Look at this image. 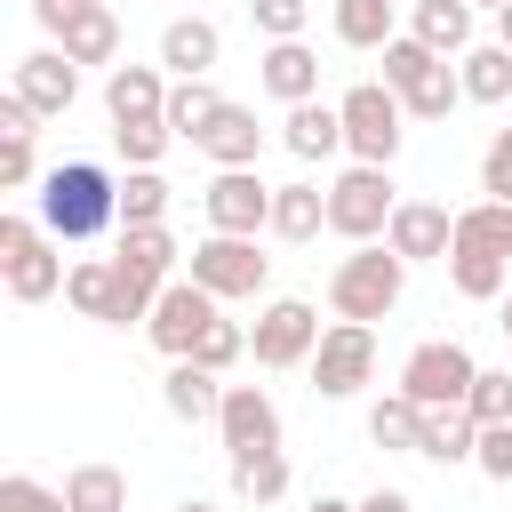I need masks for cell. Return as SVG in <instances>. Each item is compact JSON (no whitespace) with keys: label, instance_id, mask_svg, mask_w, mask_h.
Wrapping results in <instances>:
<instances>
[{"label":"cell","instance_id":"6da1fadb","mask_svg":"<svg viewBox=\"0 0 512 512\" xmlns=\"http://www.w3.org/2000/svg\"><path fill=\"white\" fill-rule=\"evenodd\" d=\"M40 224L48 240H96L120 224V176L104 160H56L40 176Z\"/></svg>","mask_w":512,"mask_h":512},{"label":"cell","instance_id":"7a4b0ae2","mask_svg":"<svg viewBox=\"0 0 512 512\" xmlns=\"http://www.w3.org/2000/svg\"><path fill=\"white\" fill-rule=\"evenodd\" d=\"M400 288H408V264H400L384 240H368V248L336 256V272H328V312H336V320L376 328V320L400 304Z\"/></svg>","mask_w":512,"mask_h":512},{"label":"cell","instance_id":"3957f363","mask_svg":"<svg viewBox=\"0 0 512 512\" xmlns=\"http://www.w3.org/2000/svg\"><path fill=\"white\" fill-rule=\"evenodd\" d=\"M384 88L400 96V112H408V120H448V112L464 104L456 64H448V56H432V48H424V40H408V32L384 48Z\"/></svg>","mask_w":512,"mask_h":512},{"label":"cell","instance_id":"277c9868","mask_svg":"<svg viewBox=\"0 0 512 512\" xmlns=\"http://www.w3.org/2000/svg\"><path fill=\"white\" fill-rule=\"evenodd\" d=\"M64 240H48V224H32V216H0V280H8V296L16 304H48L56 288H64V256H56Z\"/></svg>","mask_w":512,"mask_h":512},{"label":"cell","instance_id":"5b68a950","mask_svg":"<svg viewBox=\"0 0 512 512\" xmlns=\"http://www.w3.org/2000/svg\"><path fill=\"white\" fill-rule=\"evenodd\" d=\"M336 112H344V152H352L360 168H392V160H400V136H408L400 120H408V112H400V96H392L384 80L344 88Z\"/></svg>","mask_w":512,"mask_h":512},{"label":"cell","instance_id":"8992f818","mask_svg":"<svg viewBox=\"0 0 512 512\" xmlns=\"http://www.w3.org/2000/svg\"><path fill=\"white\" fill-rule=\"evenodd\" d=\"M392 208H400L392 168H360V160H352V168L328 184V232H336V240H352V248L384 240V232H392Z\"/></svg>","mask_w":512,"mask_h":512},{"label":"cell","instance_id":"52a82bcc","mask_svg":"<svg viewBox=\"0 0 512 512\" xmlns=\"http://www.w3.org/2000/svg\"><path fill=\"white\" fill-rule=\"evenodd\" d=\"M472 384H480V360H472L456 336H432V344H416V352L400 360V392H408L416 408H464Z\"/></svg>","mask_w":512,"mask_h":512},{"label":"cell","instance_id":"ba28073f","mask_svg":"<svg viewBox=\"0 0 512 512\" xmlns=\"http://www.w3.org/2000/svg\"><path fill=\"white\" fill-rule=\"evenodd\" d=\"M184 280H200L216 304H232V296H264L272 256H264L256 240H240V232H208V240L192 248V272H184Z\"/></svg>","mask_w":512,"mask_h":512},{"label":"cell","instance_id":"9c48e42d","mask_svg":"<svg viewBox=\"0 0 512 512\" xmlns=\"http://www.w3.org/2000/svg\"><path fill=\"white\" fill-rule=\"evenodd\" d=\"M320 312L304 304V296H272L264 312H256V328H248V352H256V368H312V352H320Z\"/></svg>","mask_w":512,"mask_h":512},{"label":"cell","instance_id":"30bf717a","mask_svg":"<svg viewBox=\"0 0 512 512\" xmlns=\"http://www.w3.org/2000/svg\"><path fill=\"white\" fill-rule=\"evenodd\" d=\"M368 376H376V328L328 320V336H320V352H312V392H320V400H352Z\"/></svg>","mask_w":512,"mask_h":512},{"label":"cell","instance_id":"8fae6325","mask_svg":"<svg viewBox=\"0 0 512 512\" xmlns=\"http://www.w3.org/2000/svg\"><path fill=\"white\" fill-rule=\"evenodd\" d=\"M200 208H208V232H240V240L272 232V184L256 168H216L208 192H200Z\"/></svg>","mask_w":512,"mask_h":512},{"label":"cell","instance_id":"7c38bea8","mask_svg":"<svg viewBox=\"0 0 512 512\" xmlns=\"http://www.w3.org/2000/svg\"><path fill=\"white\" fill-rule=\"evenodd\" d=\"M216 320H224V312H216V296H208L200 280H168L160 304H152V320H144V336H152L168 360H192V344H200Z\"/></svg>","mask_w":512,"mask_h":512},{"label":"cell","instance_id":"4fadbf2b","mask_svg":"<svg viewBox=\"0 0 512 512\" xmlns=\"http://www.w3.org/2000/svg\"><path fill=\"white\" fill-rule=\"evenodd\" d=\"M216 440H224V456H264V448H280V400H272L264 384H224Z\"/></svg>","mask_w":512,"mask_h":512},{"label":"cell","instance_id":"5bb4252c","mask_svg":"<svg viewBox=\"0 0 512 512\" xmlns=\"http://www.w3.org/2000/svg\"><path fill=\"white\" fill-rule=\"evenodd\" d=\"M384 248H392L400 264H448V248H456V216H448L440 200H400Z\"/></svg>","mask_w":512,"mask_h":512},{"label":"cell","instance_id":"9a60e30c","mask_svg":"<svg viewBox=\"0 0 512 512\" xmlns=\"http://www.w3.org/2000/svg\"><path fill=\"white\" fill-rule=\"evenodd\" d=\"M40 120H56V112H72V96H80V64L64 56V48H32L24 64H16V80H8Z\"/></svg>","mask_w":512,"mask_h":512},{"label":"cell","instance_id":"2e32d148","mask_svg":"<svg viewBox=\"0 0 512 512\" xmlns=\"http://www.w3.org/2000/svg\"><path fill=\"white\" fill-rule=\"evenodd\" d=\"M168 72L160 64H112L104 72V112H112V128H128V120H168Z\"/></svg>","mask_w":512,"mask_h":512},{"label":"cell","instance_id":"e0dca14e","mask_svg":"<svg viewBox=\"0 0 512 512\" xmlns=\"http://www.w3.org/2000/svg\"><path fill=\"white\" fill-rule=\"evenodd\" d=\"M216 56H224V32L208 16H168V32H160V72L168 80H208Z\"/></svg>","mask_w":512,"mask_h":512},{"label":"cell","instance_id":"ac0fdd59","mask_svg":"<svg viewBox=\"0 0 512 512\" xmlns=\"http://www.w3.org/2000/svg\"><path fill=\"white\" fill-rule=\"evenodd\" d=\"M256 80H264V96H280V104H312V96H320V56H312L304 40H264Z\"/></svg>","mask_w":512,"mask_h":512},{"label":"cell","instance_id":"d6986e66","mask_svg":"<svg viewBox=\"0 0 512 512\" xmlns=\"http://www.w3.org/2000/svg\"><path fill=\"white\" fill-rule=\"evenodd\" d=\"M176 232L168 224H120V248H112V264L128 272V280H144V288H168L176 280Z\"/></svg>","mask_w":512,"mask_h":512},{"label":"cell","instance_id":"ffe728a7","mask_svg":"<svg viewBox=\"0 0 512 512\" xmlns=\"http://www.w3.org/2000/svg\"><path fill=\"white\" fill-rule=\"evenodd\" d=\"M160 400H168V416H176V424H216V408H224V376H208L200 360H168Z\"/></svg>","mask_w":512,"mask_h":512},{"label":"cell","instance_id":"44dd1931","mask_svg":"<svg viewBox=\"0 0 512 512\" xmlns=\"http://www.w3.org/2000/svg\"><path fill=\"white\" fill-rule=\"evenodd\" d=\"M200 152H208L216 168H256V152H264V120H256L248 104H224V112L200 128Z\"/></svg>","mask_w":512,"mask_h":512},{"label":"cell","instance_id":"7402d4cb","mask_svg":"<svg viewBox=\"0 0 512 512\" xmlns=\"http://www.w3.org/2000/svg\"><path fill=\"white\" fill-rule=\"evenodd\" d=\"M280 144L296 152V160H336L344 152V112L336 104H288V120H280Z\"/></svg>","mask_w":512,"mask_h":512},{"label":"cell","instance_id":"603a6c76","mask_svg":"<svg viewBox=\"0 0 512 512\" xmlns=\"http://www.w3.org/2000/svg\"><path fill=\"white\" fill-rule=\"evenodd\" d=\"M408 40H424L432 56H464L472 48V0H416L408 8Z\"/></svg>","mask_w":512,"mask_h":512},{"label":"cell","instance_id":"cb8c5ba5","mask_svg":"<svg viewBox=\"0 0 512 512\" xmlns=\"http://www.w3.org/2000/svg\"><path fill=\"white\" fill-rule=\"evenodd\" d=\"M64 304H72L80 320H104V328H112V304H120V264H112V256H80V264L64 272Z\"/></svg>","mask_w":512,"mask_h":512},{"label":"cell","instance_id":"d4e9b609","mask_svg":"<svg viewBox=\"0 0 512 512\" xmlns=\"http://www.w3.org/2000/svg\"><path fill=\"white\" fill-rule=\"evenodd\" d=\"M456 80H464V104H504L512 96V48L504 40H472L456 56Z\"/></svg>","mask_w":512,"mask_h":512},{"label":"cell","instance_id":"484cf974","mask_svg":"<svg viewBox=\"0 0 512 512\" xmlns=\"http://www.w3.org/2000/svg\"><path fill=\"white\" fill-rule=\"evenodd\" d=\"M56 48H64L72 64H104V72H112V64H120V16H112V8L72 16V24L56 32Z\"/></svg>","mask_w":512,"mask_h":512},{"label":"cell","instance_id":"4316f807","mask_svg":"<svg viewBox=\"0 0 512 512\" xmlns=\"http://www.w3.org/2000/svg\"><path fill=\"white\" fill-rule=\"evenodd\" d=\"M272 232L280 240L328 232V184H272Z\"/></svg>","mask_w":512,"mask_h":512},{"label":"cell","instance_id":"83f0119b","mask_svg":"<svg viewBox=\"0 0 512 512\" xmlns=\"http://www.w3.org/2000/svg\"><path fill=\"white\" fill-rule=\"evenodd\" d=\"M416 456H432V464H472L480 456V424L464 416V408H424V448Z\"/></svg>","mask_w":512,"mask_h":512},{"label":"cell","instance_id":"f1b7e54d","mask_svg":"<svg viewBox=\"0 0 512 512\" xmlns=\"http://www.w3.org/2000/svg\"><path fill=\"white\" fill-rule=\"evenodd\" d=\"M64 504L72 512H128V472L120 464H72L64 472Z\"/></svg>","mask_w":512,"mask_h":512},{"label":"cell","instance_id":"f546056e","mask_svg":"<svg viewBox=\"0 0 512 512\" xmlns=\"http://www.w3.org/2000/svg\"><path fill=\"white\" fill-rule=\"evenodd\" d=\"M456 248H480V256H504V264H512V200H472V208H456Z\"/></svg>","mask_w":512,"mask_h":512},{"label":"cell","instance_id":"4dcf8cb0","mask_svg":"<svg viewBox=\"0 0 512 512\" xmlns=\"http://www.w3.org/2000/svg\"><path fill=\"white\" fill-rule=\"evenodd\" d=\"M392 8H400V0H336V40H344V48H376V56H384V48L400 40Z\"/></svg>","mask_w":512,"mask_h":512},{"label":"cell","instance_id":"1f68e13d","mask_svg":"<svg viewBox=\"0 0 512 512\" xmlns=\"http://www.w3.org/2000/svg\"><path fill=\"white\" fill-rule=\"evenodd\" d=\"M448 280H456V296H472V304H504L512 264H504V256H480V248H448Z\"/></svg>","mask_w":512,"mask_h":512},{"label":"cell","instance_id":"d6a6232c","mask_svg":"<svg viewBox=\"0 0 512 512\" xmlns=\"http://www.w3.org/2000/svg\"><path fill=\"white\" fill-rule=\"evenodd\" d=\"M368 440H376V448H400V456H416V448H424V408H416L408 392H384V400L368 408Z\"/></svg>","mask_w":512,"mask_h":512},{"label":"cell","instance_id":"836d02e7","mask_svg":"<svg viewBox=\"0 0 512 512\" xmlns=\"http://www.w3.org/2000/svg\"><path fill=\"white\" fill-rule=\"evenodd\" d=\"M232 496H240V504H280V496H288V456H280V448L232 456Z\"/></svg>","mask_w":512,"mask_h":512},{"label":"cell","instance_id":"e575fe53","mask_svg":"<svg viewBox=\"0 0 512 512\" xmlns=\"http://www.w3.org/2000/svg\"><path fill=\"white\" fill-rule=\"evenodd\" d=\"M224 104H232V96H216L208 80H176V88H168V128H176L184 144H200V128H208Z\"/></svg>","mask_w":512,"mask_h":512},{"label":"cell","instance_id":"d590c367","mask_svg":"<svg viewBox=\"0 0 512 512\" xmlns=\"http://www.w3.org/2000/svg\"><path fill=\"white\" fill-rule=\"evenodd\" d=\"M120 224H168V176L160 168H128L120 176Z\"/></svg>","mask_w":512,"mask_h":512},{"label":"cell","instance_id":"8d00e7d4","mask_svg":"<svg viewBox=\"0 0 512 512\" xmlns=\"http://www.w3.org/2000/svg\"><path fill=\"white\" fill-rule=\"evenodd\" d=\"M112 144H120L128 168H160V152L176 144V128L168 120H128V128H112Z\"/></svg>","mask_w":512,"mask_h":512},{"label":"cell","instance_id":"74e56055","mask_svg":"<svg viewBox=\"0 0 512 512\" xmlns=\"http://www.w3.org/2000/svg\"><path fill=\"white\" fill-rule=\"evenodd\" d=\"M464 416H472V424H512V368H480Z\"/></svg>","mask_w":512,"mask_h":512},{"label":"cell","instance_id":"f35d334b","mask_svg":"<svg viewBox=\"0 0 512 512\" xmlns=\"http://www.w3.org/2000/svg\"><path fill=\"white\" fill-rule=\"evenodd\" d=\"M248 16H256V32H264V40H304L312 0H248Z\"/></svg>","mask_w":512,"mask_h":512},{"label":"cell","instance_id":"ab89813d","mask_svg":"<svg viewBox=\"0 0 512 512\" xmlns=\"http://www.w3.org/2000/svg\"><path fill=\"white\" fill-rule=\"evenodd\" d=\"M240 352H248V328H240V320H216V328H208V336L192 344V360H200L208 376H224V368H232Z\"/></svg>","mask_w":512,"mask_h":512},{"label":"cell","instance_id":"60d3db41","mask_svg":"<svg viewBox=\"0 0 512 512\" xmlns=\"http://www.w3.org/2000/svg\"><path fill=\"white\" fill-rule=\"evenodd\" d=\"M0 512H72V504H64V488H40L32 472H8L0 480Z\"/></svg>","mask_w":512,"mask_h":512},{"label":"cell","instance_id":"b9f144b4","mask_svg":"<svg viewBox=\"0 0 512 512\" xmlns=\"http://www.w3.org/2000/svg\"><path fill=\"white\" fill-rule=\"evenodd\" d=\"M480 192H488V200H512V128L488 136V152H480Z\"/></svg>","mask_w":512,"mask_h":512},{"label":"cell","instance_id":"7bdbcfd3","mask_svg":"<svg viewBox=\"0 0 512 512\" xmlns=\"http://www.w3.org/2000/svg\"><path fill=\"white\" fill-rule=\"evenodd\" d=\"M40 176V160H32V136H8L0 144V192H24Z\"/></svg>","mask_w":512,"mask_h":512},{"label":"cell","instance_id":"ee69618b","mask_svg":"<svg viewBox=\"0 0 512 512\" xmlns=\"http://www.w3.org/2000/svg\"><path fill=\"white\" fill-rule=\"evenodd\" d=\"M488 480H512V424H480V456H472Z\"/></svg>","mask_w":512,"mask_h":512},{"label":"cell","instance_id":"f6af8a7d","mask_svg":"<svg viewBox=\"0 0 512 512\" xmlns=\"http://www.w3.org/2000/svg\"><path fill=\"white\" fill-rule=\"evenodd\" d=\"M88 8H104V0H32V24H40L48 40H56V32H64L72 16H88Z\"/></svg>","mask_w":512,"mask_h":512},{"label":"cell","instance_id":"bcb514c9","mask_svg":"<svg viewBox=\"0 0 512 512\" xmlns=\"http://www.w3.org/2000/svg\"><path fill=\"white\" fill-rule=\"evenodd\" d=\"M8 136H40V112H32V104H24L16 88L0 96V144H8Z\"/></svg>","mask_w":512,"mask_h":512},{"label":"cell","instance_id":"7dc6e473","mask_svg":"<svg viewBox=\"0 0 512 512\" xmlns=\"http://www.w3.org/2000/svg\"><path fill=\"white\" fill-rule=\"evenodd\" d=\"M360 512H416V496H408V488H368Z\"/></svg>","mask_w":512,"mask_h":512},{"label":"cell","instance_id":"c3c4849f","mask_svg":"<svg viewBox=\"0 0 512 512\" xmlns=\"http://www.w3.org/2000/svg\"><path fill=\"white\" fill-rule=\"evenodd\" d=\"M304 512H360V504H344V496H312Z\"/></svg>","mask_w":512,"mask_h":512},{"label":"cell","instance_id":"681fc988","mask_svg":"<svg viewBox=\"0 0 512 512\" xmlns=\"http://www.w3.org/2000/svg\"><path fill=\"white\" fill-rule=\"evenodd\" d=\"M496 40H504V48H512V8H496Z\"/></svg>","mask_w":512,"mask_h":512},{"label":"cell","instance_id":"f907efd6","mask_svg":"<svg viewBox=\"0 0 512 512\" xmlns=\"http://www.w3.org/2000/svg\"><path fill=\"white\" fill-rule=\"evenodd\" d=\"M496 328H504V336H512V288H504V304H496Z\"/></svg>","mask_w":512,"mask_h":512},{"label":"cell","instance_id":"816d5d0a","mask_svg":"<svg viewBox=\"0 0 512 512\" xmlns=\"http://www.w3.org/2000/svg\"><path fill=\"white\" fill-rule=\"evenodd\" d=\"M176 512H216V504H200V496H184V504H176Z\"/></svg>","mask_w":512,"mask_h":512},{"label":"cell","instance_id":"f5cc1de1","mask_svg":"<svg viewBox=\"0 0 512 512\" xmlns=\"http://www.w3.org/2000/svg\"><path fill=\"white\" fill-rule=\"evenodd\" d=\"M472 8H512V0H472Z\"/></svg>","mask_w":512,"mask_h":512},{"label":"cell","instance_id":"db71d44e","mask_svg":"<svg viewBox=\"0 0 512 512\" xmlns=\"http://www.w3.org/2000/svg\"><path fill=\"white\" fill-rule=\"evenodd\" d=\"M408 8H416V0H408Z\"/></svg>","mask_w":512,"mask_h":512}]
</instances>
